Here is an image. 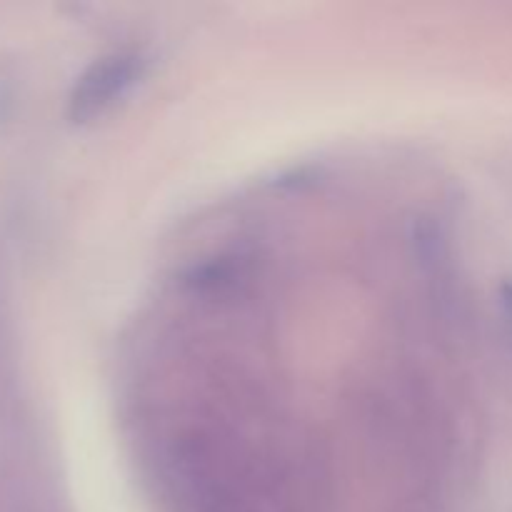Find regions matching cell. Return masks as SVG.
<instances>
[{
  "label": "cell",
  "mask_w": 512,
  "mask_h": 512,
  "mask_svg": "<svg viewBox=\"0 0 512 512\" xmlns=\"http://www.w3.org/2000/svg\"><path fill=\"white\" fill-rule=\"evenodd\" d=\"M135 73H138V63L125 55H115L93 65L75 85L73 98H70V118L78 123L95 118L105 105L113 103L133 83Z\"/></svg>",
  "instance_id": "obj_1"
}]
</instances>
